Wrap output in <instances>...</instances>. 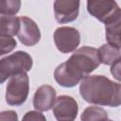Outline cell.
<instances>
[{"label": "cell", "instance_id": "6da1fadb", "mask_svg": "<svg viewBox=\"0 0 121 121\" xmlns=\"http://www.w3.org/2000/svg\"><path fill=\"white\" fill-rule=\"evenodd\" d=\"M99 64L98 50L91 46H82L77 49L66 61L56 67L54 78L59 85L71 88L94 72Z\"/></svg>", "mask_w": 121, "mask_h": 121}, {"label": "cell", "instance_id": "7a4b0ae2", "mask_svg": "<svg viewBox=\"0 0 121 121\" xmlns=\"http://www.w3.org/2000/svg\"><path fill=\"white\" fill-rule=\"evenodd\" d=\"M79 94L90 104L109 107L121 105V84L102 75L85 77L80 81Z\"/></svg>", "mask_w": 121, "mask_h": 121}, {"label": "cell", "instance_id": "3957f363", "mask_svg": "<svg viewBox=\"0 0 121 121\" xmlns=\"http://www.w3.org/2000/svg\"><path fill=\"white\" fill-rule=\"evenodd\" d=\"M31 56L25 51H16L0 60V83L13 76L26 73L32 68Z\"/></svg>", "mask_w": 121, "mask_h": 121}, {"label": "cell", "instance_id": "277c9868", "mask_svg": "<svg viewBox=\"0 0 121 121\" xmlns=\"http://www.w3.org/2000/svg\"><path fill=\"white\" fill-rule=\"evenodd\" d=\"M29 93V78L26 73L13 76L9 78L6 88V101L10 106L24 104Z\"/></svg>", "mask_w": 121, "mask_h": 121}, {"label": "cell", "instance_id": "5b68a950", "mask_svg": "<svg viewBox=\"0 0 121 121\" xmlns=\"http://www.w3.org/2000/svg\"><path fill=\"white\" fill-rule=\"evenodd\" d=\"M54 42L57 49L63 54L76 51L80 43L78 30L72 26H60L54 32Z\"/></svg>", "mask_w": 121, "mask_h": 121}, {"label": "cell", "instance_id": "8992f818", "mask_svg": "<svg viewBox=\"0 0 121 121\" xmlns=\"http://www.w3.org/2000/svg\"><path fill=\"white\" fill-rule=\"evenodd\" d=\"M78 112V103L70 95H60L53 106V114L58 121H74Z\"/></svg>", "mask_w": 121, "mask_h": 121}, {"label": "cell", "instance_id": "52a82bcc", "mask_svg": "<svg viewBox=\"0 0 121 121\" xmlns=\"http://www.w3.org/2000/svg\"><path fill=\"white\" fill-rule=\"evenodd\" d=\"M120 9L115 1L95 0L87 2L88 12L104 25Z\"/></svg>", "mask_w": 121, "mask_h": 121}, {"label": "cell", "instance_id": "ba28073f", "mask_svg": "<svg viewBox=\"0 0 121 121\" xmlns=\"http://www.w3.org/2000/svg\"><path fill=\"white\" fill-rule=\"evenodd\" d=\"M79 2L74 0H57L54 2L55 19L60 24L75 21L78 16Z\"/></svg>", "mask_w": 121, "mask_h": 121}, {"label": "cell", "instance_id": "9c48e42d", "mask_svg": "<svg viewBox=\"0 0 121 121\" xmlns=\"http://www.w3.org/2000/svg\"><path fill=\"white\" fill-rule=\"evenodd\" d=\"M21 27L17 34L19 41L26 46H33L39 43L41 32L38 25L29 17H20Z\"/></svg>", "mask_w": 121, "mask_h": 121}, {"label": "cell", "instance_id": "30bf717a", "mask_svg": "<svg viewBox=\"0 0 121 121\" xmlns=\"http://www.w3.org/2000/svg\"><path fill=\"white\" fill-rule=\"evenodd\" d=\"M56 99V90L50 85H42L34 94L33 106L36 111L46 112L53 108Z\"/></svg>", "mask_w": 121, "mask_h": 121}, {"label": "cell", "instance_id": "8fae6325", "mask_svg": "<svg viewBox=\"0 0 121 121\" xmlns=\"http://www.w3.org/2000/svg\"><path fill=\"white\" fill-rule=\"evenodd\" d=\"M105 34L109 44L121 49V9L105 24Z\"/></svg>", "mask_w": 121, "mask_h": 121}, {"label": "cell", "instance_id": "7c38bea8", "mask_svg": "<svg viewBox=\"0 0 121 121\" xmlns=\"http://www.w3.org/2000/svg\"><path fill=\"white\" fill-rule=\"evenodd\" d=\"M21 27L20 17L15 15H1L0 16V36H14L17 35Z\"/></svg>", "mask_w": 121, "mask_h": 121}, {"label": "cell", "instance_id": "4fadbf2b", "mask_svg": "<svg viewBox=\"0 0 121 121\" xmlns=\"http://www.w3.org/2000/svg\"><path fill=\"white\" fill-rule=\"evenodd\" d=\"M97 50H98V58L100 63L106 65H112L115 60H117L121 57L120 49L109 43H105L101 45Z\"/></svg>", "mask_w": 121, "mask_h": 121}, {"label": "cell", "instance_id": "5bb4252c", "mask_svg": "<svg viewBox=\"0 0 121 121\" xmlns=\"http://www.w3.org/2000/svg\"><path fill=\"white\" fill-rule=\"evenodd\" d=\"M80 120L81 121H107L108 113L101 107L90 106L82 112L80 115Z\"/></svg>", "mask_w": 121, "mask_h": 121}, {"label": "cell", "instance_id": "9a60e30c", "mask_svg": "<svg viewBox=\"0 0 121 121\" xmlns=\"http://www.w3.org/2000/svg\"><path fill=\"white\" fill-rule=\"evenodd\" d=\"M21 7L19 0H2L0 1L1 15H15Z\"/></svg>", "mask_w": 121, "mask_h": 121}, {"label": "cell", "instance_id": "2e32d148", "mask_svg": "<svg viewBox=\"0 0 121 121\" xmlns=\"http://www.w3.org/2000/svg\"><path fill=\"white\" fill-rule=\"evenodd\" d=\"M0 42H1V49H0L1 56L11 52L17 45L15 39L12 38L11 36H0Z\"/></svg>", "mask_w": 121, "mask_h": 121}, {"label": "cell", "instance_id": "e0dca14e", "mask_svg": "<svg viewBox=\"0 0 121 121\" xmlns=\"http://www.w3.org/2000/svg\"><path fill=\"white\" fill-rule=\"evenodd\" d=\"M22 121H46V118L39 111H29L23 116Z\"/></svg>", "mask_w": 121, "mask_h": 121}, {"label": "cell", "instance_id": "ac0fdd59", "mask_svg": "<svg viewBox=\"0 0 121 121\" xmlns=\"http://www.w3.org/2000/svg\"><path fill=\"white\" fill-rule=\"evenodd\" d=\"M110 71L117 81H121V57L111 65Z\"/></svg>", "mask_w": 121, "mask_h": 121}, {"label": "cell", "instance_id": "d6986e66", "mask_svg": "<svg viewBox=\"0 0 121 121\" xmlns=\"http://www.w3.org/2000/svg\"><path fill=\"white\" fill-rule=\"evenodd\" d=\"M0 121H18V114L14 111H4L0 113Z\"/></svg>", "mask_w": 121, "mask_h": 121}, {"label": "cell", "instance_id": "ffe728a7", "mask_svg": "<svg viewBox=\"0 0 121 121\" xmlns=\"http://www.w3.org/2000/svg\"><path fill=\"white\" fill-rule=\"evenodd\" d=\"M107 121H112V120H110V119H108V120H107Z\"/></svg>", "mask_w": 121, "mask_h": 121}]
</instances>
